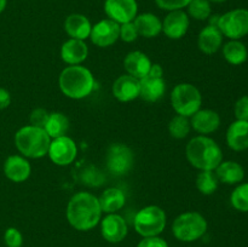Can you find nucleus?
<instances>
[{
  "label": "nucleus",
  "instance_id": "obj_5",
  "mask_svg": "<svg viewBox=\"0 0 248 247\" xmlns=\"http://www.w3.org/2000/svg\"><path fill=\"white\" fill-rule=\"evenodd\" d=\"M207 232V220L201 213L188 211L179 215L172 224L174 237L183 242H194Z\"/></svg>",
  "mask_w": 248,
  "mask_h": 247
},
{
  "label": "nucleus",
  "instance_id": "obj_3",
  "mask_svg": "<svg viewBox=\"0 0 248 247\" xmlns=\"http://www.w3.org/2000/svg\"><path fill=\"white\" fill-rule=\"evenodd\" d=\"M94 77L91 70L82 65H68L61 72L58 85L64 96L72 99H82L94 90Z\"/></svg>",
  "mask_w": 248,
  "mask_h": 247
},
{
  "label": "nucleus",
  "instance_id": "obj_9",
  "mask_svg": "<svg viewBox=\"0 0 248 247\" xmlns=\"http://www.w3.org/2000/svg\"><path fill=\"white\" fill-rule=\"evenodd\" d=\"M135 155L132 149L124 143H114L107 152V169L114 176H124L132 170Z\"/></svg>",
  "mask_w": 248,
  "mask_h": 247
},
{
  "label": "nucleus",
  "instance_id": "obj_30",
  "mask_svg": "<svg viewBox=\"0 0 248 247\" xmlns=\"http://www.w3.org/2000/svg\"><path fill=\"white\" fill-rule=\"evenodd\" d=\"M217 176L213 171H201L196 177V188L203 195H212L218 189Z\"/></svg>",
  "mask_w": 248,
  "mask_h": 247
},
{
  "label": "nucleus",
  "instance_id": "obj_16",
  "mask_svg": "<svg viewBox=\"0 0 248 247\" xmlns=\"http://www.w3.org/2000/svg\"><path fill=\"white\" fill-rule=\"evenodd\" d=\"M4 174L14 183H22L29 178L31 166L23 155H10L4 162Z\"/></svg>",
  "mask_w": 248,
  "mask_h": 247
},
{
  "label": "nucleus",
  "instance_id": "obj_21",
  "mask_svg": "<svg viewBox=\"0 0 248 247\" xmlns=\"http://www.w3.org/2000/svg\"><path fill=\"white\" fill-rule=\"evenodd\" d=\"M227 144L235 152L248 149V121L235 120L227 131Z\"/></svg>",
  "mask_w": 248,
  "mask_h": 247
},
{
  "label": "nucleus",
  "instance_id": "obj_26",
  "mask_svg": "<svg viewBox=\"0 0 248 247\" xmlns=\"http://www.w3.org/2000/svg\"><path fill=\"white\" fill-rule=\"evenodd\" d=\"M215 171L218 181L224 184H237L245 178L244 167L235 161H222Z\"/></svg>",
  "mask_w": 248,
  "mask_h": 247
},
{
  "label": "nucleus",
  "instance_id": "obj_8",
  "mask_svg": "<svg viewBox=\"0 0 248 247\" xmlns=\"http://www.w3.org/2000/svg\"><path fill=\"white\" fill-rule=\"evenodd\" d=\"M217 27L223 36L232 40H240L248 34V10L235 9L225 12L218 18Z\"/></svg>",
  "mask_w": 248,
  "mask_h": 247
},
{
  "label": "nucleus",
  "instance_id": "obj_6",
  "mask_svg": "<svg viewBox=\"0 0 248 247\" xmlns=\"http://www.w3.org/2000/svg\"><path fill=\"white\" fill-rule=\"evenodd\" d=\"M165 211L156 205L145 206L138 211L133 219L135 230L142 237L159 236L166 228Z\"/></svg>",
  "mask_w": 248,
  "mask_h": 247
},
{
  "label": "nucleus",
  "instance_id": "obj_22",
  "mask_svg": "<svg viewBox=\"0 0 248 247\" xmlns=\"http://www.w3.org/2000/svg\"><path fill=\"white\" fill-rule=\"evenodd\" d=\"M140 97L145 102H154L160 101L164 97L166 92V82L164 77H150L147 75L143 79L140 80Z\"/></svg>",
  "mask_w": 248,
  "mask_h": 247
},
{
  "label": "nucleus",
  "instance_id": "obj_41",
  "mask_svg": "<svg viewBox=\"0 0 248 247\" xmlns=\"http://www.w3.org/2000/svg\"><path fill=\"white\" fill-rule=\"evenodd\" d=\"M147 75H150V77H164V69H162V67L160 64H157V63H154V64H152L149 73H148Z\"/></svg>",
  "mask_w": 248,
  "mask_h": 247
},
{
  "label": "nucleus",
  "instance_id": "obj_35",
  "mask_svg": "<svg viewBox=\"0 0 248 247\" xmlns=\"http://www.w3.org/2000/svg\"><path fill=\"white\" fill-rule=\"evenodd\" d=\"M138 36H140V34H138L133 21L120 24V36H119V39H121L125 43H133V41L137 40Z\"/></svg>",
  "mask_w": 248,
  "mask_h": 247
},
{
  "label": "nucleus",
  "instance_id": "obj_43",
  "mask_svg": "<svg viewBox=\"0 0 248 247\" xmlns=\"http://www.w3.org/2000/svg\"><path fill=\"white\" fill-rule=\"evenodd\" d=\"M208 1H212V2H224V1H227V0H208Z\"/></svg>",
  "mask_w": 248,
  "mask_h": 247
},
{
  "label": "nucleus",
  "instance_id": "obj_20",
  "mask_svg": "<svg viewBox=\"0 0 248 247\" xmlns=\"http://www.w3.org/2000/svg\"><path fill=\"white\" fill-rule=\"evenodd\" d=\"M223 44V34L217 26L208 24L198 36V47L206 55H213Z\"/></svg>",
  "mask_w": 248,
  "mask_h": 247
},
{
  "label": "nucleus",
  "instance_id": "obj_36",
  "mask_svg": "<svg viewBox=\"0 0 248 247\" xmlns=\"http://www.w3.org/2000/svg\"><path fill=\"white\" fill-rule=\"evenodd\" d=\"M48 115H50V113H48L46 109L35 108L31 113V116H29V123H31V126L44 128L45 127L46 123H47Z\"/></svg>",
  "mask_w": 248,
  "mask_h": 247
},
{
  "label": "nucleus",
  "instance_id": "obj_12",
  "mask_svg": "<svg viewBox=\"0 0 248 247\" xmlns=\"http://www.w3.org/2000/svg\"><path fill=\"white\" fill-rule=\"evenodd\" d=\"M119 36H120V24L109 18L97 22L94 26H92L91 34H90L92 44L98 47H109L114 45L118 41Z\"/></svg>",
  "mask_w": 248,
  "mask_h": 247
},
{
  "label": "nucleus",
  "instance_id": "obj_33",
  "mask_svg": "<svg viewBox=\"0 0 248 247\" xmlns=\"http://www.w3.org/2000/svg\"><path fill=\"white\" fill-rule=\"evenodd\" d=\"M230 202L235 210L248 212V183H242L232 190Z\"/></svg>",
  "mask_w": 248,
  "mask_h": 247
},
{
  "label": "nucleus",
  "instance_id": "obj_17",
  "mask_svg": "<svg viewBox=\"0 0 248 247\" xmlns=\"http://www.w3.org/2000/svg\"><path fill=\"white\" fill-rule=\"evenodd\" d=\"M190 125L196 132L206 136L218 130L220 126V116L212 109H200L191 116Z\"/></svg>",
  "mask_w": 248,
  "mask_h": 247
},
{
  "label": "nucleus",
  "instance_id": "obj_2",
  "mask_svg": "<svg viewBox=\"0 0 248 247\" xmlns=\"http://www.w3.org/2000/svg\"><path fill=\"white\" fill-rule=\"evenodd\" d=\"M186 155L189 164L200 171H215L223 161V153L218 143L203 135L189 140Z\"/></svg>",
  "mask_w": 248,
  "mask_h": 247
},
{
  "label": "nucleus",
  "instance_id": "obj_10",
  "mask_svg": "<svg viewBox=\"0 0 248 247\" xmlns=\"http://www.w3.org/2000/svg\"><path fill=\"white\" fill-rule=\"evenodd\" d=\"M47 155L51 161L57 166H68L77 159L78 147L72 138L62 136L51 139Z\"/></svg>",
  "mask_w": 248,
  "mask_h": 247
},
{
  "label": "nucleus",
  "instance_id": "obj_28",
  "mask_svg": "<svg viewBox=\"0 0 248 247\" xmlns=\"http://www.w3.org/2000/svg\"><path fill=\"white\" fill-rule=\"evenodd\" d=\"M225 61L232 65H240L247 61L248 51L246 45L240 40H230L223 46Z\"/></svg>",
  "mask_w": 248,
  "mask_h": 247
},
{
  "label": "nucleus",
  "instance_id": "obj_24",
  "mask_svg": "<svg viewBox=\"0 0 248 247\" xmlns=\"http://www.w3.org/2000/svg\"><path fill=\"white\" fill-rule=\"evenodd\" d=\"M133 23L137 28L140 36H144L147 39L156 38L162 31L161 19L156 15L150 14V12L137 15L133 19Z\"/></svg>",
  "mask_w": 248,
  "mask_h": 247
},
{
  "label": "nucleus",
  "instance_id": "obj_1",
  "mask_svg": "<svg viewBox=\"0 0 248 247\" xmlns=\"http://www.w3.org/2000/svg\"><path fill=\"white\" fill-rule=\"evenodd\" d=\"M102 208L97 196L89 191H79L70 198L65 216L74 229L89 232L102 219Z\"/></svg>",
  "mask_w": 248,
  "mask_h": 247
},
{
  "label": "nucleus",
  "instance_id": "obj_15",
  "mask_svg": "<svg viewBox=\"0 0 248 247\" xmlns=\"http://www.w3.org/2000/svg\"><path fill=\"white\" fill-rule=\"evenodd\" d=\"M111 91L118 101L124 102V103L135 101L136 98L140 97V79L128 74L121 75L114 81Z\"/></svg>",
  "mask_w": 248,
  "mask_h": 247
},
{
  "label": "nucleus",
  "instance_id": "obj_7",
  "mask_svg": "<svg viewBox=\"0 0 248 247\" xmlns=\"http://www.w3.org/2000/svg\"><path fill=\"white\" fill-rule=\"evenodd\" d=\"M172 108L178 115L191 118L201 109L202 96L199 89L189 82L176 85L171 92Z\"/></svg>",
  "mask_w": 248,
  "mask_h": 247
},
{
  "label": "nucleus",
  "instance_id": "obj_14",
  "mask_svg": "<svg viewBox=\"0 0 248 247\" xmlns=\"http://www.w3.org/2000/svg\"><path fill=\"white\" fill-rule=\"evenodd\" d=\"M190 24V19L183 10L170 11L162 22V31L165 35L172 40L182 39L186 34Z\"/></svg>",
  "mask_w": 248,
  "mask_h": 247
},
{
  "label": "nucleus",
  "instance_id": "obj_37",
  "mask_svg": "<svg viewBox=\"0 0 248 247\" xmlns=\"http://www.w3.org/2000/svg\"><path fill=\"white\" fill-rule=\"evenodd\" d=\"M191 0H155L157 6L166 11H176L182 10L189 5Z\"/></svg>",
  "mask_w": 248,
  "mask_h": 247
},
{
  "label": "nucleus",
  "instance_id": "obj_18",
  "mask_svg": "<svg viewBox=\"0 0 248 247\" xmlns=\"http://www.w3.org/2000/svg\"><path fill=\"white\" fill-rule=\"evenodd\" d=\"M89 56V47L84 40L72 39L63 43L61 47V58L69 65H78L84 62Z\"/></svg>",
  "mask_w": 248,
  "mask_h": 247
},
{
  "label": "nucleus",
  "instance_id": "obj_40",
  "mask_svg": "<svg viewBox=\"0 0 248 247\" xmlns=\"http://www.w3.org/2000/svg\"><path fill=\"white\" fill-rule=\"evenodd\" d=\"M11 104V94L4 87H0V110L6 109Z\"/></svg>",
  "mask_w": 248,
  "mask_h": 247
},
{
  "label": "nucleus",
  "instance_id": "obj_19",
  "mask_svg": "<svg viewBox=\"0 0 248 247\" xmlns=\"http://www.w3.org/2000/svg\"><path fill=\"white\" fill-rule=\"evenodd\" d=\"M152 64L150 58L142 51H131L124 60V67L127 74L140 80L147 77Z\"/></svg>",
  "mask_w": 248,
  "mask_h": 247
},
{
  "label": "nucleus",
  "instance_id": "obj_13",
  "mask_svg": "<svg viewBox=\"0 0 248 247\" xmlns=\"http://www.w3.org/2000/svg\"><path fill=\"white\" fill-rule=\"evenodd\" d=\"M128 232L127 223L123 216L118 213H109L101 219V234L104 240L110 244H119Z\"/></svg>",
  "mask_w": 248,
  "mask_h": 247
},
{
  "label": "nucleus",
  "instance_id": "obj_39",
  "mask_svg": "<svg viewBox=\"0 0 248 247\" xmlns=\"http://www.w3.org/2000/svg\"><path fill=\"white\" fill-rule=\"evenodd\" d=\"M137 247H169V244H167L162 237L150 236L143 237V239L138 242Z\"/></svg>",
  "mask_w": 248,
  "mask_h": 247
},
{
  "label": "nucleus",
  "instance_id": "obj_27",
  "mask_svg": "<svg viewBox=\"0 0 248 247\" xmlns=\"http://www.w3.org/2000/svg\"><path fill=\"white\" fill-rule=\"evenodd\" d=\"M69 119L60 111H55V113H50L44 130L46 131L51 139L53 138L62 137V136H67L68 130H69Z\"/></svg>",
  "mask_w": 248,
  "mask_h": 247
},
{
  "label": "nucleus",
  "instance_id": "obj_25",
  "mask_svg": "<svg viewBox=\"0 0 248 247\" xmlns=\"http://www.w3.org/2000/svg\"><path fill=\"white\" fill-rule=\"evenodd\" d=\"M98 201L102 212L109 215V213H116L125 206L126 196L121 189L113 186L106 189L98 198Z\"/></svg>",
  "mask_w": 248,
  "mask_h": 247
},
{
  "label": "nucleus",
  "instance_id": "obj_23",
  "mask_svg": "<svg viewBox=\"0 0 248 247\" xmlns=\"http://www.w3.org/2000/svg\"><path fill=\"white\" fill-rule=\"evenodd\" d=\"M92 24L86 16L81 14H72L65 18L64 31L72 39L86 40L91 34Z\"/></svg>",
  "mask_w": 248,
  "mask_h": 247
},
{
  "label": "nucleus",
  "instance_id": "obj_4",
  "mask_svg": "<svg viewBox=\"0 0 248 247\" xmlns=\"http://www.w3.org/2000/svg\"><path fill=\"white\" fill-rule=\"evenodd\" d=\"M51 138L44 128L27 125L19 128L15 135L17 150L29 159H40L47 155Z\"/></svg>",
  "mask_w": 248,
  "mask_h": 247
},
{
  "label": "nucleus",
  "instance_id": "obj_32",
  "mask_svg": "<svg viewBox=\"0 0 248 247\" xmlns=\"http://www.w3.org/2000/svg\"><path fill=\"white\" fill-rule=\"evenodd\" d=\"M188 16L198 21H205L211 16V2L208 0H191L188 6Z\"/></svg>",
  "mask_w": 248,
  "mask_h": 247
},
{
  "label": "nucleus",
  "instance_id": "obj_11",
  "mask_svg": "<svg viewBox=\"0 0 248 247\" xmlns=\"http://www.w3.org/2000/svg\"><path fill=\"white\" fill-rule=\"evenodd\" d=\"M104 12L109 19L119 24L132 22L138 12L136 0H106Z\"/></svg>",
  "mask_w": 248,
  "mask_h": 247
},
{
  "label": "nucleus",
  "instance_id": "obj_31",
  "mask_svg": "<svg viewBox=\"0 0 248 247\" xmlns=\"http://www.w3.org/2000/svg\"><path fill=\"white\" fill-rule=\"evenodd\" d=\"M190 121L186 116H182L177 114L171 119L169 124V132L176 139H183L190 132Z\"/></svg>",
  "mask_w": 248,
  "mask_h": 247
},
{
  "label": "nucleus",
  "instance_id": "obj_29",
  "mask_svg": "<svg viewBox=\"0 0 248 247\" xmlns=\"http://www.w3.org/2000/svg\"><path fill=\"white\" fill-rule=\"evenodd\" d=\"M78 178H79L80 183L85 184L91 188H97L101 186L106 181L103 172L98 169V167L93 166L91 164H86L80 166L79 173H78Z\"/></svg>",
  "mask_w": 248,
  "mask_h": 247
},
{
  "label": "nucleus",
  "instance_id": "obj_42",
  "mask_svg": "<svg viewBox=\"0 0 248 247\" xmlns=\"http://www.w3.org/2000/svg\"><path fill=\"white\" fill-rule=\"evenodd\" d=\"M6 5H7V0H0V14L6 9Z\"/></svg>",
  "mask_w": 248,
  "mask_h": 247
},
{
  "label": "nucleus",
  "instance_id": "obj_38",
  "mask_svg": "<svg viewBox=\"0 0 248 247\" xmlns=\"http://www.w3.org/2000/svg\"><path fill=\"white\" fill-rule=\"evenodd\" d=\"M234 111L236 120L248 121V96H242L237 99Z\"/></svg>",
  "mask_w": 248,
  "mask_h": 247
},
{
  "label": "nucleus",
  "instance_id": "obj_34",
  "mask_svg": "<svg viewBox=\"0 0 248 247\" xmlns=\"http://www.w3.org/2000/svg\"><path fill=\"white\" fill-rule=\"evenodd\" d=\"M4 241L7 247H21L23 245V236L17 228L10 227L5 230Z\"/></svg>",
  "mask_w": 248,
  "mask_h": 247
}]
</instances>
